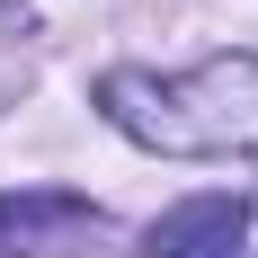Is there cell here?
Returning <instances> with one entry per match:
<instances>
[{
	"label": "cell",
	"mask_w": 258,
	"mask_h": 258,
	"mask_svg": "<svg viewBox=\"0 0 258 258\" xmlns=\"http://www.w3.org/2000/svg\"><path fill=\"white\" fill-rule=\"evenodd\" d=\"M98 232L107 214L72 187H0V258H62Z\"/></svg>",
	"instance_id": "2"
},
{
	"label": "cell",
	"mask_w": 258,
	"mask_h": 258,
	"mask_svg": "<svg viewBox=\"0 0 258 258\" xmlns=\"http://www.w3.org/2000/svg\"><path fill=\"white\" fill-rule=\"evenodd\" d=\"M98 116L125 143L160 160H232L258 152V53H205L196 72H143V62H116L98 72Z\"/></svg>",
	"instance_id": "1"
},
{
	"label": "cell",
	"mask_w": 258,
	"mask_h": 258,
	"mask_svg": "<svg viewBox=\"0 0 258 258\" xmlns=\"http://www.w3.org/2000/svg\"><path fill=\"white\" fill-rule=\"evenodd\" d=\"M240 240H249V205L240 196H187V205H169L143 232V249L152 258H240Z\"/></svg>",
	"instance_id": "3"
}]
</instances>
